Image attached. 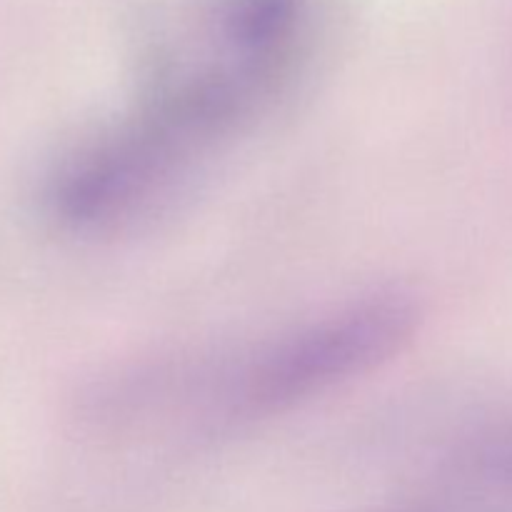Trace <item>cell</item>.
Here are the masks:
<instances>
[{
	"mask_svg": "<svg viewBox=\"0 0 512 512\" xmlns=\"http://www.w3.org/2000/svg\"><path fill=\"white\" fill-rule=\"evenodd\" d=\"M420 310L398 290L360 295L258 340L145 365L108 383L113 428L220 438L288 415L373 373L413 340Z\"/></svg>",
	"mask_w": 512,
	"mask_h": 512,
	"instance_id": "1",
	"label": "cell"
},
{
	"mask_svg": "<svg viewBox=\"0 0 512 512\" xmlns=\"http://www.w3.org/2000/svg\"><path fill=\"white\" fill-rule=\"evenodd\" d=\"M405 512H455V510L448 508V505H445V508H440V505H430V508H415V510H405Z\"/></svg>",
	"mask_w": 512,
	"mask_h": 512,
	"instance_id": "2",
	"label": "cell"
}]
</instances>
